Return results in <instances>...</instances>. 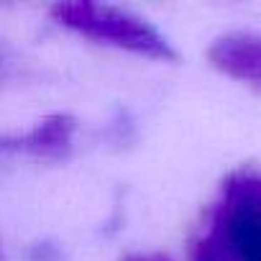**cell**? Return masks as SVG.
I'll use <instances>...</instances> for the list:
<instances>
[{
	"label": "cell",
	"mask_w": 261,
	"mask_h": 261,
	"mask_svg": "<svg viewBox=\"0 0 261 261\" xmlns=\"http://www.w3.org/2000/svg\"><path fill=\"white\" fill-rule=\"evenodd\" d=\"M218 64L233 77L261 85V36H233L218 46Z\"/></svg>",
	"instance_id": "cell-1"
}]
</instances>
